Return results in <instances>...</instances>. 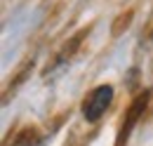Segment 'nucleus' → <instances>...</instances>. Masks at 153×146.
<instances>
[{
  "label": "nucleus",
  "mask_w": 153,
  "mask_h": 146,
  "mask_svg": "<svg viewBox=\"0 0 153 146\" xmlns=\"http://www.w3.org/2000/svg\"><path fill=\"white\" fill-rule=\"evenodd\" d=\"M111 99H113V87H111V85H99L97 90H92L90 97L82 101V113H85V118H87L90 123L99 120V118L106 113Z\"/></svg>",
  "instance_id": "1"
},
{
  "label": "nucleus",
  "mask_w": 153,
  "mask_h": 146,
  "mask_svg": "<svg viewBox=\"0 0 153 146\" xmlns=\"http://www.w3.org/2000/svg\"><path fill=\"white\" fill-rule=\"evenodd\" d=\"M31 142H33V132H31V130H26L19 139L14 142V146H31Z\"/></svg>",
  "instance_id": "3"
},
{
  "label": "nucleus",
  "mask_w": 153,
  "mask_h": 146,
  "mask_svg": "<svg viewBox=\"0 0 153 146\" xmlns=\"http://www.w3.org/2000/svg\"><path fill=\"white\" fill-rule=\"evenodd\" d=\"M144 104H146V94H144V97H139V99H137V101L132 104V111H130V118H127V120H125V125H123V134H127V132H130V125H132L134 120H137V115L141 113ZM123 134H120V137H123Z\"/></svg>",
  "instance_id": "2"
}]
</instances>
